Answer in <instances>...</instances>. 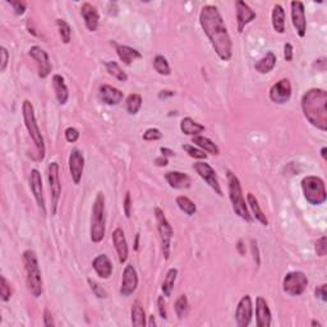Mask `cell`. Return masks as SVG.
I'll list each match as a JSON object with an SVG mask.
<instances>
[{
  "label": "cell",
  "instance_id": "cell-1",
  "mask_svg": "<svg viewBox=\"0 0 327 327\" xmlns=\"http://www.w3.org/2000/svg\"><path fill=\"white\" fill-rule=\"evenodd\" d=\"M200 25L219 58L229 61L233 56V42L223 15L215 5H205L200 13Z\"/></svg>",
  "mask_w": 327,
  "mask_h": 327
},
{
  "label": "cell",
  "instance_id": "cell-2",
  "mask_svg": "<svg viewBox=\"0 0 327 327\" xmlns=\"http://www.w3.org/2000/svg\"><path fill=\"white\" fill-rule=\"evenodd\" d=\"M302 110L306 119L322 132L327 130V92L321 89H311L303 95Z\"/></svg>",
  "mask_w": 327,
  "mask_h": 327
},
{
  "label": "cell",
  "instance_id": "cell-3",
  "mask_svg": "<svg viewBox=\"0 0 327 327\" xmlns=\"http://www.w3.org/2000/svg\"><path fill=\"white\" fill-rule=\"evenodd\" d=\"M23 265L26 271V284H27L28 292L32 297L38 298L42 294V277H41L40 265H38L37 256L33 251L27 249L22 254Z\"/></svg>",
  "mask_w": 327,
  "mask_h": 327
},
{
  "label": "cell",
  "instance_id": "cell-4",
  "mask_svg": "<svg viewBox=\"0 0 327 327\" xmlns=\"http://www.w3.org/2000/svg\"><path fill=\"white\" fill-rule=\"evenodd\" d=\"M22 115L23 120H25V125L28 130V135H30L31 140L35 143L36 150H37V161H42L43 158H45V142H43V137L42 135H41V130L40 128H38L37 122H36L35 109H33V105L30 100H25V101H23Z\"/></svg>",
  "mask_w": 327,
  "mask_h": 327
},
{
  "label": "cell",
  "instance_id": "cell-5",
  "mask_svg": "<svg viewBox=\"0 0 327 327\" xmlns=\"http://www.w3.org/2000/svg\"><path fill=\"white\" fill-rule=\"evenodd\" d=\"M228 189H229V198H230L231 206H233V211L243 219L247 223H252V216L249 213L248 207L246 205V200H244L243 190H242L241 180L236 177L234 172L228 171Z\"/></svg>",
  "mask_w": 327,
  "mask_h": 327
},
{
  "label": "cell",
  "instance_id": "cell-6",
  "mask_svg": "<svg viewBox=\"0 0 327 327\" xmlns=\"http://www.w3.org/2000/svg\"><path fill=\"white\" fill-rule=\"evenodd\" d=\"M106 230V215H105V195L102 192L97 193L92 206L91 216V241L100 243L105 236Z\"/></svg>",
  "mask_w": 327,
  "mask_h": 327
},
{
  "label": "cell",
  "instance_id": "cell-7",
  "mask_svg": "<svg viewBox=\"0 0 327 327\" xmlns=\"http://www.w3.org/2000/svg\"><path fill=\"white\" fill-rule=\"evenodd\" d=\"M302 190L306 201L310 205L318 206L326 202V187L325 182L320 177L308 175L302 180Z\"/></svg>",
  "mask_w": 327,
  "mask_h": 327
},
{
  "label": "cell",
  "instance_id": "cell-8",
  "mask_svg": "<svg viewBox=\"0 0 327 327\" xmlns=\"http://www.w3.org/2000/svg\"><path fill=\"white\" fill-rule=\"evenodd\" d=\"M155 212V219L156 224H158V231L159 235H160L161 241V249H163L164 258L169 259L170 258V251H171V241L172 235H174V230H172L171 225L167 221L166 216H165L164 211L160 207H156L154 210Z\"/></svg>",
  "mask_w": 327,
  "mask_h": 327
},
{
  "label": "cell",
  "instance_id": "cell-9",
  "mask_svg": "<svg viewBox=\"0 0 327 327\" xmlns=\"http://www.w3.org/2000/svg\"><path fill=\"white\" fill-rule=\"evenodd\" d=\"M308 277L302 271H292L285 275L282 280V290L292 297H299L307 289Z\"/></svg>",
  "mask_w": 327,
  "mask_h": 327
},
{
  "label": "cell",
  "instance_id": "cell-10",
  "mask_svg": "<svg viewBox=\"0 0 327 327\" xmlns=\"http://www.w3.org/2000/svg\"><path fill=\"white\" fill-rule=\"evenodd\" d=\"M48 180L49 188H50L51 197V213L55 215L58 210L59 200L61 194V184L59 178V165L58 163H50L48 166Z\"/></svg>",
  "mask_w": 327,
  "mask_h": 327
},
{
  "label": "cell",
  "instance_id": "cell-11",
  "mask_svg": "<svg viewBox=\"0 0 327 327\" xmlns=\"http://www.w3.org/2000/svg\"><path fill=\"white\" fill-rule=\"evenodd\" d=\"M193 169L195 170L198 175L217 193L219 195H223V190H221L220 183H219L217 175H216V171L213 170V167L211 166L210 164L205 163V161H201V163H195L193 164Z\"/></svg>",
  "mask_w": 327,
  "mask_h": 327
},
{
  "label": "cell",
  "instance_id": "cell-12",
  "mask_svg": "<svg viewBox=\"0 0 327 327\" xmlns=\"http://www.w3.org/2000/svg\"><path fill=\"white\" fill-rule=\"evenodd\" d=\"M28 55L36 61L37 64V71H38V77L40 78H46L49 74L51 73V63L50 59H49L48 53H46L43 49H41L40 46H32L28 51Z\"/></svg>",
  "mask_w": 327,
  "mask_h": 327
},
{
  "label": "cell",
  "instance_id": "cell-13",
  "mask_svg": "<svg viewBox=\"0 0 327 327\" xmlns=\"http://www.w3.org/2000/svg\"><path fill=\"white\" fill-rule=\"evenodd\" d=\"M290 8H292V20L293 26L297 30V33L299 37H304L307 33V18H306V9L304 4L302 2L290 3Z\"/></svg>",
  "mask_w": 327,
  "mask_h": 327
},
{
  "label": "cell",
  "instance_id": "cell-14",
  "mask_svg": "<svg viewBox=\"0 0 327 327\" xmlns=\"http://www.w3.org/2000/svg\"><path fill=\"white\" fill-rule=\"evenodd\" d=\"M292 97V83L288 78L280 79L270 89V99L275 104H287Z\"/></svg>",
  "mask_w": 327,
  "mask_h": 327
},
{
  "label": "cell",
  "instance_id": "cell-15",
  "mask_svg": "<svg viewBox=\"0 0 327 327\" xmlns=\"http://www.w3.org/2000/svg\"><path fill=\"white\" fill-rule=\"evenodd\" d=\"M252 316H253V306H252L251 295H244L239 300L235 311L236 325L239 327H247L251 323Z\"/></svg>",
  "mask_w": 327,
  "mask_h": 327
},
{
  "label": "cell",
  "instance_id": "cell-16",
  "mask_svg": "<svg viewBox=\"0 0 327 327\" xmlns=\"http://www.w3.org/2000/svg\"><path fill=\"white\" fill-rule=\"evenodd\" d=\"M30 187L36 202H37L38 208H40L42 216L46 215V206L45 198H43V189H42V178H41L40 171L37 169L31 170L30 175Z\"/></svg>",
  "mask_w": 327,
  "mask_h": 327
},
{
  "label": "cell",
  "instance_id": "cell-17",
  "mask_svg": "<svg viewBox=\"0 0 327 327\" xmlns=\"http://www.w3.org/2000/svg\"><path fill=\"white\" fill-rule=\"evenodd\" d=\"M138 274L133 265H127L123 271L122 285H120V294L123 297H130L137 290Z\"/></svg>",
  "mask_w": 327,
  "mask_h": 327
},
{
  "label": "cell",
  "instance_id": "cell-18",
  "mask_svg": "<svg viewBox=\"0 0 327 327\" xmlns=\"http://www.w3.org/2000/svg\"><path fill=\"white\" fill-rule=\"evenodd\" d=\"M84 169V156L83 152L78 148H73L69 155V171H71L72 180L76 185L81 183L82 175Z\"/></svg>",
  "mask_w": 327,
  "mask_h": 327
},
{
  "label": "cell",
  "instance_id": "cell-19",
  "mask_svg": "<svg viewBox=\"0 0 327 327\" xmlns=\"http://www.w3.org/2000/svg\"><path fill=\"white\" fill-rule=\"evenodd\" d=\"M235 12H236V22H238V32L242 33L246 28L247 25L256 19L257 14L246 2L238 0L235 3Z\"/></svg>",
  "mask_w": 327,
  "mask_h": 327
},
{
  "label": "cell",
  "instance_id": "cell-20",
  "mask_svg": "<svg viewBox=\"0 0 327 327\" xmlns=\"http://www.w3.org/2000/svg\"><path fill=\"white\" fill-rule=\"evenodd\" d=\"M81 15L82 18H83L87 30L91 31V32H95V31L99 28V23H100L99 12H97L96 7H94L91 3H83V4H82Z\"/></svg>",
  "mask_w": 327,
  "mask_h": 327
},
{
  "label": "cell",
  "instance_id": "cell-21",
  "mask_svg": "<svg viewBox=\"0 0 327 327\" xmlns=\"http://www.w3.org/2000/svg\"><path fill=\"white\" fill-rule=\"evenodd\" d=\"M99 99L102 104L114 106L123 100V92L109 84H101L99 89Z\"/></svg>",
  "mask_w": 327,
  "mask_h": 327
},
{
  "label": "cell",
  "instance_id": "cell-22",
  "mask_svg": "<svg viewBox=\"0 0 327 327\" xmlns=\"http://www.w3.org/2000/svg\"><path fill=\"white\" fill-rule=\"evenodd\" d=\"M113 243H114L115 249H117L118 257H119L120 264H125L128 259V253H129V249H128V243L127 239H125V234L123 231V229L117 228L113 231Z\"/></svg>",
  "mask_w": 327,
  "mask_h": 327
},
{
  "label": "cell",
  "instance_id": "cell-23",
  "mask_svg": "<svg viewBox=\"0 0 327 327\" xmlns=\"http://www.w3.org/2000/svg\"><path fill=\"white\" fill-rule=\"evenodd\" d=\"M256 323L258 327L271 326V311L266 299L258 297L256 299Z\"/></svg>",
  "mask_w": 327,
  "mask_h": 327
},
{
  "label": "cell",
  "instance_id": "cell-24",
  "mask_svg": "<svg viewBox=\"0 0 327 327\" xmlns=\"http://www.w3.org/2000/svg\"><path fill=\"white\" fill-rule=\"evenodd\" d=\"M167 184L174 189H188L192 185V179L188 174L182 171H167L165 174Z\"/></svg>",
  "mask_w": 327,
  "mask_h": 327
},
{
  "label": "cell",
  "instance_id": "cell-25",
  "mask_svg": "<svg viewBox=\"0 0 327 327\" xmlns=\"http://www.w3.org/2000/svg\"><path fill=\"white\" fill-rule=\"evenodd\" d=\"M92 269L101 279H109L113 274V264L106 254H99L92 261Z\"/></svg>",
  "mask_w": 327,
  "mask_h": 327
},
{
  "label": "cell",
  "instance_id": "cell-26",
  "mask_svg": "<svg viewBox=\"0 0 327 327\" xmlns=\"http://www.w3.org/2000/svg\"><path fill=\"white\" fill-rule=\"evenodd\" d=\"M113 45L115 46V50H117L119 59L125 64V66H130L135 60L142 58V54H141L137 49H133L127 45H119V43L115 42H113Z\"/></svg>",
  "mask_w": 327,
  "mask_h": 327
},
{
  "label": "cell",
  "instance_id": "cell-27",
  "mask_svg": "<svg viewBox=\"0 0 327 327\" xmlns=\"http://www.w3.org/2000/svg\"><path fill=\"white\" fill-rule=\"evenodd\" d=\"M51 82H53V87H54V91H55V96H56V100H58V102L60 105H66L69 99V91L64 78L60 76V74H54Z\"/></svg>",
  "mask_w": 327,
  "mask_h": 327
},
{
  "label": "cell",
  "instance_id": "cell-28",
  "mask_svg": "<svg viewBox=\"0 0 327 327\" xmlns=\"http://www.w3.org/2000/svg\"><path fill=\"white\" fill-rule=\"evenodd\" d=\"M271 19H272V27H274V30L276 31L277 33H280V35L285 33V31H287V25H285L287 18H285L284 8H282L280 4H275L274 8H272Z\"/></svg>",
  "mask_w": 327,
  "mask_h": 327
},
{
  "label": "cell",
  "instance_id": "cell-29",
  "mask_svg": "<svg viewBox=\"0 0 327 327\" xmlns=\"http://www.w3.org/2000/svg\"><path fill=\"white\" fill-rule=\"evenodd\" d=\"M276 61H277V58L276 55H275L274 51H269L264 58H261L256 64H254V69H256L258 73L267 74L275 68Z\"/></svg>",
  "mask_w": 327,
  "mask_h": 327
},
{
  "label": "cell",
  "instance_id": "cell-30",
  "mask_svg": "<svg viewBox=\"0 0 327 327\" xmlns=\"http://www.w3.org/2000/svg\"><path fill=\"white\" fill-rule=\"evenodd\" d=\"M180 130L185 136H193L194 137V136H200V133H202L205 130V125L200 124L194 119L187 117L183 118L182 122H180Z\"/></svg>",
  "mask_w": 327,
  "mask_h": 327
},
{
  "label": "cell",
  "instance_id": "cell-31",
  "mask_svg": "<svg viewBox=\"0 0 327 327\" xmlns=\"http://www.w3.org/2000/svg\"><path fill=\"white\" fill-rule=\"evenodd\" d=\"M192 142L195 146H198V148H201L202 151L208 154H212V155H220V148L216 145L215 142L210 140L207 137H203V136H194L192 138Z\"/></svg>",
  "mask_w": 327,
  "mask_h": 327
},
{
  "label": "cell",
  "instance_id": "cell-32",
  "mask_svg": "<svg viewBox=\"0 0 327 327\" xmlns=\"http://www.w3.org/2000/svg\"><path fill=\"white\" fill-rule=\"evenodd\" d=\"M247 203H248L249 207H251L252 213H253V216L256 217V220L259 221L264 226L269 225V220H267L266 215H265L264 211L261 210V207H259L258 200L254 197L253 193H248V194H247Z\"/></svg>",
  "mask_w": 327,
  "mask_h": 327
},
{
  "label": "cell",
  "instance_id": "cell-33",
  "mask_svg": "<svg viewBox=\"0 0 327 327\" xmlns=\"http://www.w3.org/2000/svg\"><path fill=\"white\" fill-rule=\"evenodd\" d=\"M130 322L136 327L146 326V313L140 303H135L130 311Z\"/></svg>",
  "mask_w": 327,
  "mask_h": 327
},
{
  "label": "cell",
  "instance_id": "cell-34",
  "mask_svg": "<svg viewBox=\"0 0 327 327\" xmlns=\"http://www.w3.org/2000/svg\"><path fill=\"white\" fill-rule=\"evenodd\" d=\"M177 276H178V270L177 269H170L169 271L166 272V276H165L163 285H161V290L164 293V297L169 298L171 297L172 289H174V284L177 281Z\"/></svg>",
  "mask_w": 327,
  "mask_h": 327
},
{
  "label": "cell",
  "instance_id": "cell-35",
  "mask_svg": "<svg viewBox=\"0 0 327 327\" xmlns=\"http://www.w3.org/2000/svg\"><path fill=\"white\" fill-rule=\"evenodd\" d=\"M142 107V96L138 94H130L125 99V109L128 114L136 115Z\"/></svg>",
  "mask_w": 327,
  "mask_h": 327
},
{
  "label": "cell",
  "instance_id": "cell-36",
  "mask_svg": "<svg viewBox=\"0 0 327 327\" xmlns=\"http://www.w3.org/2000/svg\"><path fill=\"white\" fill-rule=\"evenodd\" d=\"M105 68H106L107 73H109L110 76L115 77L118 81L127 82V79H128L127 73H125V72L123 71L122 68H120V66L117 63V61H114V60L105 61Z\"/></svg>",
  "mask_w": 327,
  "mask_h": 327
},
{
  "label": "cell",
  "instance_id": "cell-37",
  "mask_svg": "<svg viewBox=\"0 0 327 327\" xmlns=\"http://www.w3.org/2000/svg\"><path fill=\"white\" fill-rule=\"evenodd\" d=\"M175 202H177L178 207L183 211L184 213H187L188 216H193L195 212H197V207H195L194 202L192 200H189L185 195H178L175 198Z\"/></svg>",
  "mask_w": 327,
  "mask_h": 327
},
{
  "label": "cell",
  "instance_id": "cell-38",
  "mask_svg": "<svg viewBox=\"0 0 327 327\" xmlns=\"http://www.w3.org/2000/svg\"><path fill=\"white\" fill-rule=\"evenodd\" d=\"M154 69H155L160 76H170V74H171L169 61H167V59L163 55H156L155 58H154Z\"/></svg>",
  "mask_w": 327,
  "mask_h": 327
},
{
  "label": "cell",
  "instance_id": "cell-39",
  "mask_svg": "<svg viewBox=\"0 0 327 327\" xmlns=\"http://www.w3.org/2000/svg\"><path fill=\"white\" fill-rule=\"evenodd\" d=\"M174 310H175V313H177V316L180 318V320L187 317L188 311H189V303H188L187 295L182 294L177 300H175Z\"/></svg>",
  "mask_w": 327,
  "mask_h": 327
},
{
  "label": "cell",
  "instance_id": "cell-40",
  "mask_svg": "<svg viewBox=\"0 0 327 327\" xmlns=\"http://www.w3.org/2000/svg\"><path fill=\"white\" fill-rule=\"evenodd\" d=\"M56 26H58V30H59V35H60L61 41L64 43H69L71 42V38H72V28L71 26L68 25V22L61 18H58L56 19Z\"/></svg>",
  "mask_w": 327,
  "mask_h": 327
},
{
  "label": "cell",
  "instance_id": "cell-41",
  "mask_svg": "<svg viewBox=\"0 0 327 327\" xmlns=\"http://www.w3.org/2000/svg\"><path fill=\"white\" fill-rule=\"evenodd\" d=\"M182 148L190 156V158L198 159V160H206V159H207V154H205V151H202L201 148L194 147V146L183 145Z\"/></svg>",
  "mask_w": 327,
  "mask_h": 327
},
{
  "label": "cell",
  "instance_id": "cell-42",
  "mask_svg": "<svg viewBox=\"0 0 327 327\" xmlns=\"http://www.w3.org/2000/svg\"><path fill=\"white\" fill-rule=\"evenodd\" d=\"M0 298L3 302H8L12 298V289H10V285L5 276L0 277Z\"/></svg>",
  "mask_w": 327,
  "mask_h": 327
},
{
  "label": "cell",
  "instance_id": "cell-43",
  "mask_svg": "<svg viewBox=\"0 0 327 327\" xmlns=\"http://www.w3.org/2000/svg\"><path fill=\"white\" fill-rule=\"evenodd\" d=\"M142 138L145 141H158L163 138V133L158 128H148L145 133H143Z\"/></svg>",
  "mask_w": 327,
  "mask_h": 327
},
{
  "label": "cell",
  "instance_id": "cell-44",
  "mask_svg": "<svg viewBox=\"0 0 327 327\" xmlns=\"http://www.w3.org/2000/svg\"><path fill=\"white\" fill-rule=\"evenodd\" d=\"M316 253H317V256L320 257H325L326 253H327V238L326 235H322L320 239H317V242H316Z\"/></svg>",
  "mask_w": 327,
  "mask_h": 327
},
{
  "label": "cell",
  "instance_id": "cell-45",
  "mask_svg": "<svg viewBox=\"0 0 327 327\" xmlns=\"http://www.w3.org/2000/svg\"><path fill=\"white\" fill-rule=\"evenodd\" d=\"M8 4H10V7L13 8L15 15L25 14L26 8H27V4L25 2H19V0H8Z\"/></svg>",
  "mask_w": 327,
  "mask_h": 327
},
{
  "label": "cell",
  "instance_id": "cell-46",
  "mask_svg": "<svg viewBox=\"0 0 327 327\" xmlns=\"http://www.w3.org/2000/svg\"><path fill=\"white\" fill-rule=\"evenodd\" d=\"M87 281H89L90 287H91V290L94 292V294L96 295L97 298H100V299H102V298H107V293L105 292V290L102 289V287H100L96 281H94V280L91 279H89Z\"/></svg>",
  "mask_w": 327,
  "mask_h": 327
},
{
  "label": "cell",
  "instance_id": "cell-47",
  "mask_svg": "<svg viewBox=\"0 0 327 327\" xmlns=\"http://www.w3.org/2000/svg\"><path fill=\"white\" fill-rule=\"evenodd\" d=\"M64 135H66V140L68 141V142H71V143L77 142V141H78V138H79V132L76 129V128H73V127L67 128L66 133H64Z\"/></svg>",
  "mask_w": 327,
  "mask_h": 327
},
{
  "label": "cell",
  "instance_id": "cell-48",
  "mask_svg": "<svg viewBox=\"0 0 327 327\" xmlns=\"http://www.w3.org/2000/svg\"><path fill=\"white\" fill-rule=\"evenodd\" d=\"M130 213H132V198H130V193L127 192L125 193V198H124V215H125V217L129 219Z\"/></svg>",
  "mask_w": 327,
  "mask_h": 327
},
{
  "label": "cell",
  "instance_id": "cell-49",
  "mask_svg": "<svg viewBox=\"0 0 327 327\" xmlns=\"http://www.w3.org/2000/svg\"><path fill=\"white\" fill-rule=\"evenodd\" d=\"M326 289H327V285L322 284V285H320V287L316 288V290H315L316 297H317L318 299L322 300L323 303L327 302V292H326Z\"/></svg>",
  "mask_w": 327,
  "mask_h": 327
},
{
  "label": "cell",
  "instance_id": "cell-50",
  "mask_svg": "<svg viewBox=\"0 0 327 327\" xmlns=\"http://www.w3.org/2000/svg\"><path fill=\"white\" fill-rule=\"evenodd\" d=\"M158 306H159V313H160L161 318L163 320H166L167 318V313H166V302H165V298L163 295L158 298Z\"/></svg>",
  "mask_w": 327,
  "mask_h": 327
},
{
  "label": "cell",
  "instance_id": "cell-51",
  "mask_svg": "<svg viewBox=\"0 0 327 327\" xmlns=\"http://www.w3.org/2000/svg\"><path fill=\"white\" fill-rule=\"evenodd\" d=\"M0 50H2V66H0V71L4 72L7 69L8 63H9V53H8V50L4 46H2Z\"/></svg>",
  "mask_w": 327,
  "mask_h": 327
},
{
  "label": "cell",
  "instance_id": "cell-52",
  "mask_svg": "<svg viewBox=\"0 0 327 327\" xmlns=\"http://www.w3.org/2000/svg\"><path fill=\"white\" fill-rule=\"evenodd\" d=\"M43 326H46V327L55 326L53 315H51V312L48 310V308H46V310L43 311Z\"/></svg>",
  "mask_w": 327,
  "mask_h": 327
},
{
  "label": "cell",
  "instance_id": "cell-53",
  "mask_svg": "<svg viewBox=\"0 0 327 327\" xmlns=\"http://www.w3.org/2000/svg\"><path fill=\"white\" fill-rule=\"evenodd\" d=\"M293 45L290 42H287L284 45V59L287 61H292L293 60V55H294V53H293Z\"/></svg>",
  "mask_w": 327,
  "mask_h": 327
},
{
  "label": "cell",
  "instance_id": "cell-54",
  "mask_svg": "<svg viewBox=\"0 0 327 327\" xmlns=\"http://www.w3.org/2000/svg\"><path fill=\"white\" fill-rule=\"evenodd\" d=\"M252 253H253V258L256 261L257 265L261 264V259H259V251H258V247H257V242L256 241H252Z\"/></svg>",
  "mask_w": 327,
  "mask_h": 327
},
{
  "label": "cell",
  "instance_id": "cell-55",
  "mask_svg": "<svg viewBox=\"0 0 327 327\" xmlns=\"http://www.w3.org/2000/svg\"><path fill=\"white\" fill-rule=\"evenodd\" d=\"M155 164L158 165V166H166V165H167V159L165 158V156L161 155L160 158L155 159Z\"/></svg>",
  "mask_w": 327,
  "mask_h": 327
},
{
  "label": "cell",
  "instance_id": "cell-56",
  "mask_svg": "<svg viewBox=\"0 0 327 327\" xmlns=\"http://www.w3.org/2000/svg\"><path fill=\"white\" fill-rule=\"evenodd\" d=\"M160 151H161V154H163V156H165V158H167V156H175V152L172 150H170V148L161 147Z\"/></svg>",
  "mask_w": 327,
  "mask_h": 327
},
{
  "label": "cell",
  "instance_id": "cell-57",
  "mask_svg": "<svg viewBox=\"0 0 327 327\" xmlns=\"http://www.w3.org/2000/svg\"><path fill=\"white\" fill-rule=\"evenodd\" d=\"M174 91H161L160 94H159V99H166V97H171L174 96Z\"/></svg>",
  "mask_w": 327,
  "mask_h": 327
},
{
  "label": "cell",
  "instance_id": "cell-58",
  "mask_svg": "<svg viewBox=\"0 0 327 327\" xmlns=\"http://www.w3.org/2000/svg\"><path fill=\"white\" fill-rule=\"evenodd\" d=\"M138 242H140V233L136 234V242H135V251H138Z\"/></svg>",
  "mask_w": 327,
  "mask_h": 327
},
{
  "label": "cell",
  "instance_id": "cell-59",
  "mask_svg": "<svg viewBox=\"0 0 327 327\" xmlns=\"http://www.w3.org/2000/svg\"><path fill=\"white\" fill-rule=\"evenodd\" d=\"M326 152H327V148L326 147H322V150H321V156H322V159L323 160H327V155H326Z\"/></svg>",
  "mask_w": 327,
  "mask_h": 327
},
{
  "label": "cell",
  "instance_id": "cell-60",
  "mask_svg": "<svg viewBox=\"0 0 327 327\" xmlns=\"http://www.w3.org/2000/svg\"><path fill=\"white\" fill-rule=\"evenodd\" d=\"M150 326H155L156 322H155V317L154 316H150V323H148Z\"/></svg>",
  "mask_w": 327,
  "mask_h": 327
},
{
  "label": "cell",
  "instance_id": "cell-61",
  "mask_svg": "<svg viewBox=\"0 0 327 327\" xmlns=\"http://www.w3.org/2000/svg\"><path fill=\"white\" fill-rule=\"evenodd\" d=\"M311 325H312V326H317V327H321V326H322V325H321L320 322H318V321H316V320H313V321H312V323H311Z\"/></svg>",
  "mask_w": 327,
  "mask_h": 327
}]
</instances>
